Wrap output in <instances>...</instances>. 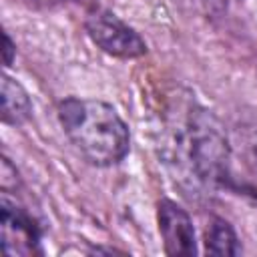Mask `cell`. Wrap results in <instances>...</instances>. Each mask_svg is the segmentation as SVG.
<instances>
[{
    "label": "cell",
    "instance_id": "cell-1",
    "mask_svg": "<svg viewBox=\"0 0 257 257\" xmlns=\"http://www.w3.org/2000/svg\"><path fill=\"white\" fill-rule=\"evenodd\" d=\"M58 118L64 135L88 163L110 167L126 157L128 126L110 104L92 98H64L58 104Z\"/></svg>",
    "mask_w": 257,
    "mask_h": 257
},
{
    "label": "cell",
    "instance_id": "cell-3",
    "mask_svg": "<svg viewBox=\"0 0 257 257\" xmlns=\"http://www.w3.org/2000/svg\"><path fill=\"white\" fill-rule=\"evenodd\" d=\"M84 28L90 40L110 56L116 58H137L147 52L145 40L139 36L135 28L122 22L114 12L96 8L88 12L84 20Z\"/></svg>",
    "mask_w": 257,
    "mask_h": 257
},
{
    "label": "cell",
    "instance_id": "cell-7",
    "mask_svg": "<svg viewBox=\"0 0 257 257\" xmlns=\"http://www.w3.org/2000/svg\"><path fill=\"white\" fill-rule=\"evenodd\" d=\"M205 251L209 255H239L241 245L233 231V227L225 221L215 217L205 233Z\"/></svg>",
    "mask_w": 257,
    "mask_h": 257
},
{
    "label": "cell",
    "instance_id": "cell-6",
    "mask_svg": "<svg viewBox=\"0 0 257 257\" xmlns=\"http://www.w3.org/2000/svg\"><path fill=\"white\" fill-rule=\"evenodd\" d=\"M0 100H2V120L6 124H22L30 112H32V102L28 92L24 90V86L10 78L8 74L2 76V84H0Z\"/></svg>",
    "mask_w": 257,
    "mask_h": 257
},
{
    "label": "cell",
    "instance_id": "cell-5",
    "mask_svg": "<svg viewBox=\"0 0 257 257\" xmlns=\"http://www.w3.org/2000/svg\"><path fill=\"white\" fill-rule=\"evenodd\" d=\"M157 215L165 251L169 255H195L197 243L189 213L175 201L163 199L157 205Z\"/></svg>",
    "mask_w": 257,
    "mask_h": 257
},
{
    "label": "cell",
    "instance_id": "cell-8",
    "mask_svg": "<svg viewBox=\"0 0 257 257\" xmlns=\"http://www.w3.org/2000/svg\"><path fill=\"white\" fill-rule=\"evenodd\" d=\"M14 52H16V48H14L12 40H10V36L4 32V64H6V66L12 64V60H14Z\"/></svg>",
    "mask_w": 257,
    "mask_h": 257
},
{
    "label": "cell",
    "instance_id": "cell-4",
    "mask_svg": "<svg viewBox=\"0 0 257 257\" xmlns=\"http://www.w3.org/2000/svg\"><path fill=\"white\" fill-rule=\"evenodd\" d=\"M0 239L2 249L8 255H20V257H32L40 255V229L34 223V219L28 215L24 207H20L16 201L8 197V193H2L0 199Z\"/></svg>",
    "mask_w": 257,
    "mask_h": 257
},
{
    "label": "cell",
    "instance_id": "cell-2",
    "mask_svg": "<svg viewBox=\"0 0 257 257\" xmlns=\"http://www.w3.org/2000/svg\"><path fill=\"white\" fill-rule=\"evenodd\" d=\"M181 155L189 161L195 179L203 185H217L227 175L229 147L221 124L213 114L199 108L187 120Z\"/></svg>",
    "mask_w": 257,
    "mask_h": 257
},
{
    "label": "cell",
    "instance_id": "cell-9",
    "mask_svg": "<svg viewBox=\"0 0 257 257\" xmlns=\"http://www.w3.org/2000/svg\"><path fill=\"white\" fill-rule=\"evenodd\" d=\"M44 2H92V0H44Z\"/></svg>",
    "mask_w": 257,
    "mask_h": 257
}]
</instances>
